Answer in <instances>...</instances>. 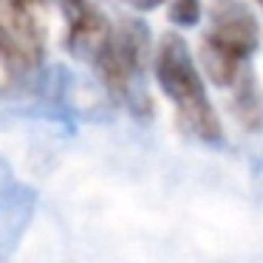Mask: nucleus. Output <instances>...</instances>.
<instances>
[{"label":"nucleus","instance_id":"obj_1","mask_svg":"<svg viewBox=\"0 0 263 263\" xmlns=\"http://www.w3.org/2000/svg\"><path fill=\"white\" fill-rule=\"evenodd\" d=\"M156 77L167 97L176 102L187 127L204 142H221V122L206 97L204 80L193 63L187 43L178 34H164L156 54Z\"/></svg>","mask_w":263,"mask_h":263},{"label":"nucleus","instance_id":"obj_2","mask_svg":"<svg viewBox=\"0 0 263 263\" xmlns=\"http://www.w3.org/2000/svg\"><path fill=\"white\" fill-rule=\"evenodd\" d=\"M150 54V31L142 20H127L110 31L108 43L97 54V71L105 88L119 99H133L136 80L142 77Z\"/></svg>","mask_w":263,"mask_h":263},{"label":"nucleus","instance_id":"obj_3","mask_svg":"<svg viewBox=\"0 0 263 263\" xmlns=\"http://www.w3.org/2000/svg\"><path fill=\"white\" fill-rule=\"evenodd\" d=\"M43 29L31 12H17L0 3V63L12 74H29L43 63Z\"/></svg>","mask_w":263,"mask_h":263},{"label":"nucleus","instance_id":"obj_4","mask_svg":"<svg viewBox=\"0 0 263 263\" xmlns=\"http://www.w3.org/2000/svg\"><path fill=\"white\" fill-rule=\"evenodd\" d=\"M37 210V190L17 181L6 159H0V260L23 240Z\"/></svg>","mask_w":263,"mask_h":263},{"label":"nucleus","instance_id":"obj_5","mask_svg":"<svg viewBox=\"0 0 263 263\" xmlns=\"http://www.w3.org/2000/svg\"><path fill=\"white\" fill-rule=\"evenodd\" d=\"M206 48L223 54V57L235 60V63H243L257 46H260V29H257V20L246 12L243 6H232L223 9L218 14L212 31L204 40Z\"/></svg>","mask_w":263,"mask_h":263},{"label":"nucleus","instance_id":"obj_6","mask_svg":"<svg viewBox=\"0 0 263 263\" xmlns=\"http://www.w3.org/2000/svg\"><path fill=\"white\" fill-rule=\"evenodd\" d=\"M60 6L68 20V51L80 60H97L102 46L110 37V23L102 17V12L88 3V0H60Z\"/></svg>","mask_w":263,"mask_h":263},{"label":"nucleus","instance_id":"obj_7","mask_svg":"<svg viewBox=\"0 0 263 263\" xmlns=\"http://www.w3.org/2000/svg\"><path fill=\"white\" fill-rule=\"evenodd\" d=\"M238 85V97H235V116L240 119V125L246 130H263V97L257 93L252 77L246 74L243 82Z\"/></svg>","mask_w":263,"mask_h":263},{"label":"nucleus","instance_id":"obj_8","mask_svg":"<svg viewBox=\"0 0 263 263\" xmlns=\"http://www.w3.org/2000/svg\"><path fill=\"white\" fill-rule=\"evenodd\" d=\"M170 20L181 29H190L201 20V0H170Z\"/></svg>","mask_w":263,"mask_h":263},{"label":"nucleus","instance_id":"obj_9","mask_svg":"<svg viewBox=\"0 0 263 263\" xmlns=\"http://www.w3.org/2000/svg\"><path fill=\"white\" fill-rule=\"evenodd\" d=\"M43 0H9V6L17 12H34V6H40Z\"/></svg>","mask_w":263,"mask_h":263},{"label":"nucleus","instance_id":"obj_10","mask_svg":"<svg viewBox=\"0 0 263 263\" xmlns=\"http://www.w3.org/2000/svg\"><path fill=\"white\" fill-rule=\"evenodd\" d=\"M130 6H136V9H142V12H147V9H156V6H161L164 0H127Z\"/></svg>","mask_w":263,"mask_h":263},{"label":"nucleus","instance_id":"obj_11","mask_svg":"<svg viewBox=\"0 0 263 263\" xmlns=\"http://www.w3.org/2000/svg\"><path fill=\"white\" fill-rule=\"evenodd\" d=\"M257 3H260V6H263V0H257Z\"/></svg>","mask_w":263,"mask_h":263}]
</instances>
